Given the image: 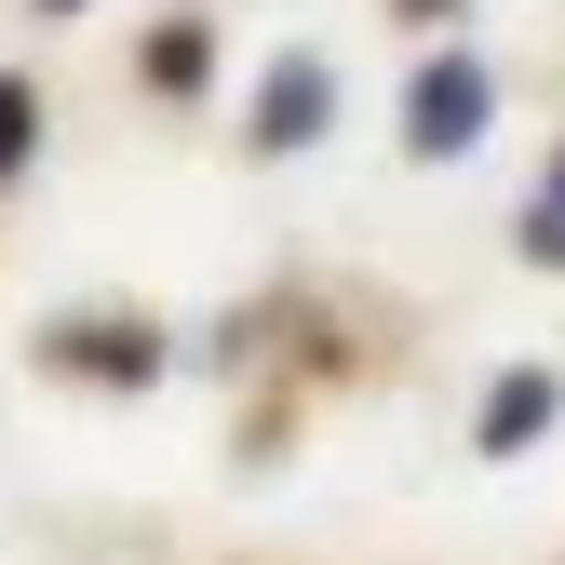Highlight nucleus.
<instances>
[{
	"instance_id": "obj_1",
	"label": "nucleus",
	"mask_w": 565,
	"mask_h": 565,
	"mask_svg": "<svg viewBox=\"0 0 565 565\" xmlns=\"http://www.w3.org/2000/svg\"><path fill=\"white\" fill-rule=\"evenodd\" d=\"M471 135H484V67H471V54H431V67H417V95H404V149L458 162Z\"/></svg>"
},
{
	"instance_id": "obj_2",
	"label": "nucleus",
	"mask_w": 565,
	"mask_h": 565,
	"mask_svg": "<svg viewBox=\"0 0 565 565\" xmlns=\"http://www.w3.org/2000/svg\"><path fill=\"white\" fill-rule=\"evenodd\" d=\"M323 108H337V82H323L310 54H282V67H269V95H256V149H310Z\"/></svg>"
},
{
	"instance_id": "obj_3",
	"label": "nucleus",
	"mask_w": 565,
	"mask_h": 565,
	"mask_svg": "<svg viewBox=\"0 0 565 565\" xmlns=\"http://www.w3.org/2000/svg\"><path fill=\"white\" fill-rule=\"evenodd\" d=\"M539 431H552V377L525 364V377H499V391H484V431H471V445H484V458H525Z\"/></svg>"
},
{
	"instance_id": "obj_4",
	"label": "nucleus",
	"mask_w": 565,
	"mask_h": 565,
	"mask_svg": "<svg viewBox=\"0 0 565 565\" xmlns=\"http://www.w3.org/2000/svg\"><path fill=\"white\" fill-rule=\"evenodd\" d=\"M525 256H552V269H565V162H552V189H539V216H525Z\"/></svg>"
},
{
	"instance_id": "obj_5",
	"label": "nucleus",
	"mask_w": 565,
	"mask_h": 565,
	"mask_svg": "<svg viewBox=\"0 0 565 565\" xmlns=\"http://www.w3.org/2000/svg\"><path fill=\"white\" fill-rule=\"evenodd\" d=\"M28 162V82H0V175Z\"/></svg>"
}]
</instances>
